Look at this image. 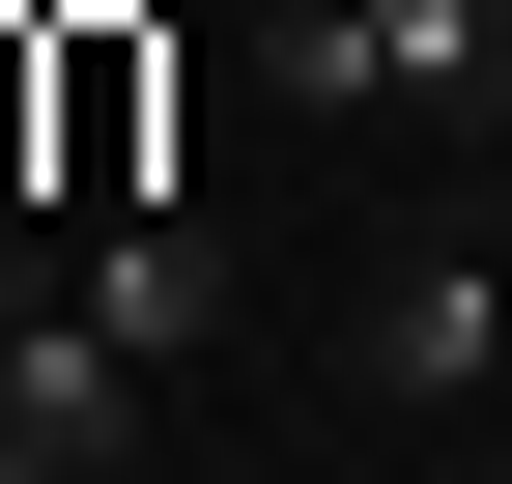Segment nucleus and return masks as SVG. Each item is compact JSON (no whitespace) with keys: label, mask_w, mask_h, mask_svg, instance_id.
Instances as JSON below:
<instances>
[{"label":"nucleus","mask_w":512,"mask_h":484,"mask_svg":"<svg viewBox=\"0 0 512 484\" xmlns=\"http://www.w3.org/2000/svg\"><path fill=\"white\" fill-rule=\"evenodd\" d=\"M484 257H512V143H484Z\"/></svg>","instance_id":"nucleus-4"},{"label":"nucleus","mask_w":512,"mask_h":484,"mask_svg":"<svg viewBox=\"0 0 512 484\" xmlns=\"http://www.w3.org/2000/svg\"><path fill=\"white\" fill-rule=\"evenodd\" d=\"M456 484H512V399H484V456H456Z\"/></svg>","instance_id":"nucleus-5"},{"label":"nucleus","mask_w":512,"mask_h":484,"mask_svg":"<svg viewBox=\"0 0 512 484\" xmlns=\"http://www.w3.org/2000/svg\"><path fill=\"white\" fill-rule=\"evenodd\" d=\"M86 314L143 342V371H200L228 342V228H86Z\"/></svg>","instance_id":"nucleus-3"},{"label":"nucleus","mask_w":512,"mask_h":484,"mask_svg":"<svg viewBox=\"0 0 512 484\" xmlns=\"http://www.w3.org/2000/svg\"><path fill=\"white\" fill-rule=\"evenodd\" d=\"M370 399H399V428H484V399H512V257H484V228L370 285Z\"/></svg>","instance_id":"nucleus-2"},{"label":"nucleus","mask_w":512,"mask_h":484,"mask_svg":"<svg viewBox=\"0 0 512 484\" xmlns=\"http://www.w3.org/2000/svg\"><path fill=\"white\" fill-rule=\"evenodd\" d=\"M256 86H285V114H484L512 86V0H285Z\"/></svg>","instance_id":"nucleus-1"},{"label":"nucleus","mask_w":512,"mask_h":484,"mask_svg":"<svg viewBox=\"0 0 512 484\" xmlns=\"http://www.w3.org/2000/svg\"><path fill=\"white\" fill-rule=\"evenodd\" d=\"M0 399H29V314H0Z\"/></svg>","instance_id":"nucleus-6"}]
</instances>
